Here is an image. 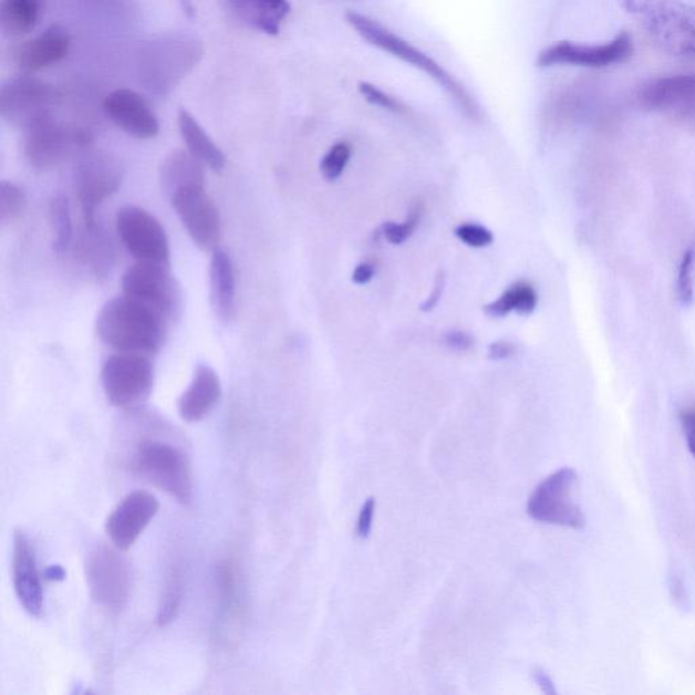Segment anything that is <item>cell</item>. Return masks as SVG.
I'll list each match as a JSON object with an SVG mask.
<instances>
[{
    "instance_id": "cell-1",
    "label": "cell",
    "mask_w": 695,
    "mask_h": 695,
    "mask_svg": "<svg viewBox=\"0 0 695 695\" xmlns=\"http://www.w3.org/2000/svg\"><path fill=\"white\" fill-rule=\"evenodd\" d=\"M95 329L113 350L149 356L164 345L167 322L146 305L123 295L105 303Z\"/></svg>"
},
{
    "instance_id": "cell-2",
    "label": "cell",
    "mask_w": 695,
    "mask_h": 695,
    "mask_svg": "<svg viewBox=\"0 0 695 695\" xmlns=\"http://www.w3.org/2000/svg\"><path fill=\"white\" fill-rule=\"evenodd\" d=\"M345 18L348 23H350V25L356 30L357 34L367 41V43L391 53L394 58L403 60L404 63L411 64L413 68L422 70L423 73L433 77L437 85H440L446 90L448 95H452L453 100L457 102V105L464 111L467 117L476 120L481 116L479 115V107L475 98L471 97L464 85H460V83L455 80L452 74H448L439 63H436L433 58L425 55V53L417 50L416 46L398 38L397 34L382 27L380 22L371 20L367 15L350 10L345 14Z\"/></svg>"
},
{
    "instance_id": "cell-3",
    "label": "cell",
    "mask_w": 695,
    "mask_h": 695,
    "mask_svg": "<svg viewBox=\"0 0 695 695\" xmlns=\"http://www.w3.org/2000/svg\"><path fill=\"white\" fill-rule=\"evenodd\" d=\"M135 475L164 490L184 506L194 497V475L187 454L164 442L146 440L137 446L132 459Z\"/></svg>"
},
{
    "instance_id": "cell-4",
    "label": "cell",
    "mask_w": 695,
    "mask_h": 695,
    "mask_svg": "<svg viewBox=\"0 0 695 695\" xmlns=\"http://www.w3.org/2000/svg\"><path fill=\"white\" fill-rule=\"evenodd\" d=\"M123 295L146 305L167 323L183 311V291L165 263L137 261L125 271Z\"/></svg>"
},
{
    "instance_id": "cell-5",
    "label": "cell",
    "mask_w": 695,
    "mask_h": 695,
    "mask_svg": "<svg viewBox=\"0 0 695 695\" xmlns=\"http://www.w3.org/2000/svg\"><path fill=\"white\" fill-rule=\"evenodd\" d=\"M154 365L148 356L117 352L102 367V387L107 401L118 409L131 411L145 404L154 387Z\"/></svg>"
},
{
    "instance_id": "cell-6",
    "label": "cell",
    "mask_w": 695,
    "mask_h": 695,
    "mask_svg": "<svg viewBox=\"0 0 695 695\" xmlns=\"http://www.w3.org/2000/svg\"><path fill=\"white\" fill-rule=\"evenodd\" d=\"M578 473L562 467L538 485L527 502V514L539 523L584 529L587 520L580 506L573 500Z\"/></svg>"
},
{
    "instance_id": "cell-7",
    "label": "cell",
    "mask_w": 695,
    "mask_h": 695,
    "mask_svg": "<svg viewBox=\"0 0 695 695\" xmlns=\"http://www.w3.org/2000/svg\"><path fill=\"white\" fill-rule=\"evenodd\" d=\"M86 580L90 597L107 613L120 614L131 598V571L127 561L117 551L95 548L86 560Z\"/></svg>"
},
{
    "instance_id": "cell-8",
    "label": "cell",
    "mask_w": 695,
    "mask_h": 695,
    "mask_svg": "<svg viewBox=\"0 0 695 695\" xmlns=\"http://www.w3.org/2000/svg\"><path fill=\"white\" fill-rule=\"evenodd\" d=\"M640 18L663 51L675 56H695L694 6L682 0H657Z\"/></svg>"
},
{
    "instance_id": "cell-9",
    "label": "cell",
    "mask_w": 695,
    "mask_h": 695,
    "mask_svg": "<svg viewBox=\"0 0 695 695\" xmlns=\"http://www.w3.org/2000/svg\"><path fill=\"white\" fill-rule=\"evenodd\" d=\"M116 229L124 248L137 261L170 266V243L166 231L146 209L136 206L118 209Z\"/></svg>"
},
{
    "instance_id": "cell-10",
    "label": "cell",
    "mask_w": 695,
    "mask_h": 695,
    "mask_svg": "<svg viewBox=\"0 0 695 695\" xmlns=\"http://www.w3.org/2000/svg\"><path fill=\"white\" fill-rule=\"evenodd\" d=\"M634 53L632 35L622 32L610 43L583 45L572 41H560L539 53L538 68L574 65V68L606 69L631 60Z\"/></svg>"
},
{
    "instance_id": "cell-11",
    "label": "cell",
    "mask_w": 695,
    "mask_h": 695,
    "mask_svg": "<svg viewBox=\"0 0 695 695\" xmlns=\"http://www.w3.org/2000/svg\"><path fill=\"white\" fill-rule=\"evenodd\" d=\"M55 89L33 77H17L6 83L0 93V113L6 122L27 128L46 117L56 106Z\"/></svg>"
},
{
    "instance_id": "cell-12",
    "label": "cell",
    "mask_w": 695,
    "mask_h": 695,
    "mask_svg": "<svg viewBox=\"0 0 695 695\" xmlns=\"http://www.w3.org/2000/svg\"><path fill=\"white\" fill-rule=\"evenodd\" d=\"M169 200L197 247L217 250L221 238L220 214L206 188L178 191Z\"/></svg>"
},
{
    "instance_id": "cell-13",
    "label": "cell",
    "mask_w": 695,
    "mask_h": 695,
    "mask_svg": "<svg viewBox=\"0 0 695 695\" xmlns=\"http://www.w3.org/2000/svg\"><path fill=\"white\" fill-rule=\"evenodd\" d=\"M87 136L81 131L69 129L46 117L30 125L25 139V154L35 169H52L65 158L74 146H83Z\"/></svg>"
},
{
    "instance_id": "cell-14",
    "label": "cell",
    "mask_w": 695,
    "mask_h": 695,
    "mask_svg": "<svg viewBox=\"0 0 695 695\" xmlns=\"http://www.w3.org/2000/svg\"><path fill=\"white\" fill-rule=\"evenodd\" d=\"M159 511L157 497L136 490L124 497L106 520V532L115 548L127 551L136 543Z\"/></svg>"
},
{
    "instance_id": "cell-15",
    "label": "cell",
    "mask_w": 695,
    "mask_h": 695,
    "mask_svg": "<svg viewBox=\"0 0 695 695\" xmlns=\"http://www.w3.org/2000/svg\"><path fill=\"white\" fill-rule=\"evenodd\" d=\"M123 173L115 160L92 157L83 162L76 174L77 199L86 225L95 227V209L120 188Z\"/></svg>"
},
{
    "instance_id": "cell-16",
    "label": "cell",
    "mask_w": 695,
    "mask_h": 695,
    "mask_svg": "<svg viewBox=\"0 0 695 695\" xmlns=\"http://www.w3.org/2000/svg\"><path fill=\"white\" fill-rule=\"evenodd\" d=\"M13 580L15 595L22 609L32 616L43 614L44 590L38 556L32 539L23 531H15L14 535Z\"/></svg>"
},
{
    "instance_id": "cell-17",
    "label": "cell",
    "mask_w": 695,
    "mask_h": 695,
    "mask_svg": "<svg viewBox=\"0 0 695 695\" xmlns=\"http://www.w3.org/2000/svg\"><path fill=\"white\" fill-rule=\"evenodd\" d=\"M104 107L112 122L135 139L148 141L159 134L157 116L134 90H116L107 95Z\"/></svg>"
},
{
    "instance_id": "cell-18",
    "label": "cell",
    "mask_w": 695,
    "mask_h": 695,
    "mask_svg": "<svg viewBox=\"0 0 695 695\" xmlns=\"http://www.w3.org/2000/svg\"><path fill=\"white\" fill-rule=\"evenodd\" d=\"M637 100L645 110L695 116V74L651 81L639 90Z\"/></svg>"
},
{
    "instance_id": "cell-19",
    "label": "cell",
    "mask_w": 695,
    "mask_h": 695,
    "mask_svg": "<svg viewBox=\"0 0 695 695\" xmlns=\"http://www.w3.org/2000/svg\"><path fill=\"white\" fill-rule=\"evenodd\" d=\"M221 382L211 365L199 364L189 387L178 398V413L184 422L199 423L217 407L221 398Z\"/></svg>"
},
{
    "instance_id": "cell-20",
    "label": "cell",
    "mask_w": 695,
    "mask_h": 695,
    "mask_svg": "<svg viewBox=\"0 0 695 695\" xmlns=\"http://www.w3.org/2000/svg\"><path fill=\"white\" fill-rule=\"evenodd\" d=\"M70 44L69 33L63 28L52 27L18 46L15 63L22 71L35 73L62 62L69 55Z\"/></svg>"
},
{
    "instance_id": "cell-21",
    "label": "cell",
    "mask_w": 695,
    "mask_h": 695,
    "mask_svg": "<svg viewBox=\"0 0 695 695\" xmlns=\"http://www.w3.org/2000/svg\"><path fill=\"white\" fill-rule=\"evenodd\" d=\"M209 297L215 315L221 322L230 323L237 314L236 268L227 251L214 250L209 266Z\"/></svg>"
},
{
    "instance_id": "cell-22",
    "label": "cell",
    "mask_w": 695,
    "mask_h": 695,
    "mask_svg": "<svg viewBox=\"0 0 695 695\" xmlns=\"http://www.w3.org/2000/svg\"><path fill=\"white\" fill-rule=\"evenodd\" d=\"M159 179L162 190L169 199L178 191L206 188L201 162L185 149H174L166 155L159 167Z\"/></svg>"
},
{
    "instance_id": "cell-23",
    "label": "cell",
    "mask_w": 695,
    "mask_h": 695,
    "mask_svg": "<svg viewBox=\"0 0 695 695\" xmlns=\"http://www.w3.org/2000/svg\"><path fill=\"white\" fill-rule=\"evenodd\" d=\"M241 20L269 35L280 33L281 23L290 14L289 0H227Z\"/></svg>"
},
{
    "instance_id": "cell-24",
    "label": "cell",
    "mask_w": 695,
    "mask_h": 695,
    "mask_svg": "<svg viewBox=\"0 0 695 695\" xmlns=\"http://www.w3.org/2000/svg\"><path fill=\"white\" fill-rule=\"evenodd\" d=\"M178 128L188 152L214 172H221L226 166V155L218 147L199 122L187 111L178 113Z\"/></svg>"
},
{
    "instance_id": "cell-25",
    "label": "cell",
    "mask_w": 695,
    "mask_h": 695,
    "mask_svg": "<svg viewBox=\"0 0 695 695\" xmlns=\"http://www.w3.org/2000/svg\"><path fill=\"white\" fill-rule=\"evenodd\" d=\"M185 594V571L181 562L173 560L166 568L164 584H162L157 625L169 626L176 621Z\"/></svg>"
},
{
    "instance_id": "cell-26",
    "label": "cell",
    "mask_w": 695,
    "mask_h": 695,
    "mask_svg": "<svg viewBox=\"0 0 695 695\" xmlns=\"http://www.w3.org/2000/svg\"><path fill=\"white\" fill-rule=\"evenodd\" d=\"M217 585L220 598L221 625L242 620L241 589L236 564L231 560L221 561L217 569Z\"/></svg>"
},
{
    "instance_id": "cell-27",
    "label": "cell",
    "mask_w": 695,
    "mask_h": 695,
    "mask_svg": "<svg viewBox=\"0 0 695 695\" xmlns=\"http://www.w3.org/2000/svg\"><path fill=\"white\" fill-rule=\"evenodd\" d=\"M44 0H2L0 18L6 32L22 35L38 25L43 14Z\"/></svg>"
},
{
    "instance_id": "cell-28",
    "label": "cell",
    "mask_w": 695,
    "mask_h": 695,
    "mask_svg": "<svg viewBox=\"0 0 695 695\" xmlns=\"http://www.w3.org/2000/svg\"><path fill=\"white\" fill-rule=\"evenodd\" d=\"M538 304V295L535 287L526 281L509 287V289L485 308V313L494 319H502V317L517 311L521 315H529L536 310Z\"/></svg>"
},
{
    "instance_id": "cell-29",
    "label": "cell",
    "mask_w": 695,
    "mask_h": 695,
    "mask_svg": "<svg viewBox=\"0 0 695 695\" xmlns=\"http://www.w3.org/2000/svg\"><path fill=\"white\" fill-rule=\"evenodd\" d=\"M50 221L53 234V250L59 256L68 253L73 241V218L70 203L64 196L58 195L50 203Z\"/></svg>"
},
{
    "instance_id": "cell-30",
    "label": "cell",
    "mask_w": 695,
    "mask_h": 695,
    "mask_svg": "<svg viewBox=\"0 0 695 695\" xmlns=\"http://www.w3.org/2000/svg\"><path fill=\"white\" fill-rule=\"evenodd\" d=\"M25 208L27 194L20 185L10 181L0 184V219L3 224L20 219Z\"/></svg>"
},
{
    "instance_id": "cell-31",
    "label": "cell",
    "mask_w": 695,
    "mask_h": 695,
    "mask_svg": "<svg viewBox=\"0 0 695 695\" xmlns=\"http://www.w3.org/2000/svg\"><path fill=\"white\" fill-rule=\"evenodd\" d=\"M351 146L341 142L329 149L322 159L321 172L328 181H334L344 173L348 162L351 158Z\"/></svg>"
},
{
    "instance_id": "cell-32",
    "label": "cell",
    "mask_w": 695,
    "mask_h": 695,
    "mask_svg": "<svg viewBox=\"0 0 695 695\" xmlns=\"http://www.w3.org/2000/svg\"><path fill=\"white\" fill-rule=\"evenodd\" d=\"M694 250H687L682 257L676 291L683 305H691L694 301Z\"/></svg>"
},
{
    "instance_id": "cell-33",
    "label": "cell",
    "mask_w": 695,
    "mask_h": 695,
    "mask_svg": "<svg viewBox=\"0 0 695 695\" xmlns=\"http://www.w3.org/2000/svg\"><path fill=\"white\" fill-rule=\"evenodd\" d=\"M455 236L470 248H487L494 242V234L487 227L477 224L460 225L455 230Z\"/></svg>"
},
{
    "instance_id": "cell-34",
    "label": "cell",
    "mask_w": 695,
    "mask_h": 695,
    "mask_svg": "<svg viewBox=\"0 0 695 695\" xmlns=\"http://www.w3.org/2000/svg\"><path fill=\"white\" fill-rule=\"evenodd\" d=\"M359 92H361L363 97L367 100L370 104L381 106L383 110L394 113L405 112V106L401 104L400 101L393 98L392 95L382 92L381 89L371 85L369 82L359 83Z\"/></svg>"
},
{
    "instance_id": "cell-35",
    "label": "cell",
    "mask_w": 695,
    "mask_h": 695,
    "mask_svg": "<svg viewBox=\"0 0 695 695\" xmlns=\"http://www.w3.org/2000/svg\"><path fill=\"white\" fill-rule=\"evenodd\" d=\"M418 221H421V211L412 212L411 218L405 220L404 224L397 225L393 224V221H387L383 226V236L393 245L404 243L415 232Z\"/></svg>"
},
{
    "instance_id": "cell-36",
    "label": "cell",
    "mask_w": 695,
    "mask_h": 695,
    "mask_svg": "<svg viewBox=\"0 0 695 695\" xmlns=\"http://www.w3.org/2000/svg\"><path fill=\"white\" fill-rule=\"evenodd\" d=\"M680 422L685 436L688 453L695 460V406L681 411Z\"/></svg>"
},
{
    "instance_id": "cell-37",
    "label": "cell",
    "mask_w": 695,
    "mask_h": 695,
    "mask_svg": "<svg viewBox=\"0 0 695 695\" xmlns=\"http://www.w3.org/2000/svg\"><path fill=\"white\" fill-rule=\"evenodd\" d=\"M375 508L376 500L374 497H370V499L365 500L357 519L359 538L367 539L370 537L371 529H373Z\"/></svg>"
},
{
    "instance_id": "cell-38",
    "label": "cell",
    "mask_w": 695,
    "mask_h": 695,
    "mask_svg": "<svg viewBox=\"0 0 695 695\" xmlns=\"http://www.w3.org/2000/svg\"><path fill=\"white\" fill-rule=\"evenodd\" d=\"M514 353L515 345L512 343H509V341H496V343L489 346L488 357L494 362L506 361Z\"/></svg>"
},
{
    "instance_id": "cell-39",
    "label": "cell",
    "mask_w": 695,
    "mask_h": 695,
    "mask_svg": "<svg viewBox=\"0 0 695 695\" xmlns=\"http://www.w3.org/2000/svg\"><path fill=\"white\" fill-rule=\"evenodd\" d=\"M446 344L455 351H467L473 346V339L470 334L465 332H448L446 334Z\"/></svg>"
},
{
    "instance_id": "cell-40",
    "label": "cell",
    "mask_w": 695,
    "mask_h": 695,
    "mask_svg": "<svg viewBox=\"0 0 695 695\" xmlns=\"http://www.w3.org/2000/svg\"><path fill=\"white\" fill-rule=\"evenodd\" d=\"M375 274V268L373 263L362 262L359 263L355 271H353L352 280L355 281L356 284H367L371 280H373Z\"/></svg>"
},
{
    "instance_id": "cell-41",
    "label": "cell",
    "mask_w": 695,
    "mask_h": 695,
    "mask_svg": "<svg viewBox=\"0 0 695 695\" xmlns=\"http://www.w3.org/2000/svg\"><path fill=\"white\" fill-rule=\"evenodd\" d=\"M445 286H446L445 276L443 274L437 276L434 290L433 292H431V295L428 297L427 301H425V303L423 304L424 311H431L436 308L437 302H439V299L442 298L443 291H445Z\"/></svg>"
},
{
    "instance_id": "cell-42",
    "label": "cell",
    "mask_w": 695,
    "mask_h": 695,
    "mask_svg": "<svg viewBox=\"0 0 695 695\" xmlns=\"http://www.w3.org/2000/svg\"><path fill=\"white\" fill-rule=\"evenodd\" d=\"M532 676H535V681L541 691L544 694H556V687L553 681H551L547 671L542 668H536L532 671Z\"/></svg>"
},
{
    "instance_id": "cell-43",
    "label": "cell",
    "mask_w": 695,
    "mask_h": 695,
    "mask_svg": "<svg viewBox=\"0 0 695 695\" xmlns=\"http://www.w3.org/2000/svg\"><path fill=\"white\" fill-rule=\"evenodd\" d=\"M622 8L634 15H641L656 0H620Z\"/></svg>"
},
{
    "instance_id": "cell-44",
    "label": "cell",
    "mask_w": 695,
    "mask_h": 695,
    "mask_svg": "<svg viewBox=\"0 0 695 695\" xmlns=\"http://www.w3.org/2000/svg\"><path fill=\"white\" fill-rule=\"evenodd\" d=\"M45 574L50 580H63L65 578L64 569L59 566L48 568Z\"/></svg>"
}]
</instances>
